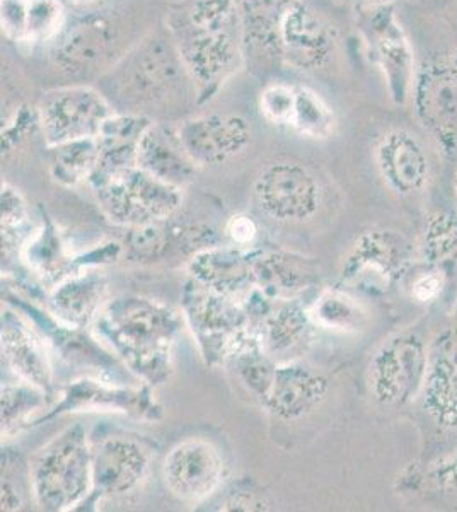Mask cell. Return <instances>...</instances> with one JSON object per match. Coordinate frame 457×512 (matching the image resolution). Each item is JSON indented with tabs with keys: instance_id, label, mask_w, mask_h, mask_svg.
Listing matches in <instances>:
<instances>
[{
	"instance_id": "obj_27",
	"label": "cell",
	"mask_w": 457,
	"mask_h": 512,
	"mask_svg": "<svg viewBox=\"0 0 457 512\" xmlns=\"http://www.w3.org/2000/svg\"><path fill=\"white\" fill-rule=\"evenodd\" d=\"M186 270L191 280L227 296L241 297L255 287L253 250L238 246L202 248L193 253Z\"/></svg>"
},
{
	"instance_id": "obj_49",
	"label": "cell",
	"mask_w": 457,
	"mask_h": 512,
	"mask_svg": "<svg viewBox=\"0 0 457 512\" xmlns=\"http://www.w3.org/2000/svg\"><path fill=\"white\" fill-rule=\"evenodd\" d=\"M454 190H456V197H457V171H456V176H454Z\"/></svg>"
},
{
	"instance_id": "obj_31",
	"label": "cell",
	"mask_w": 457,
	"mask_h": 512,
	"mask_svg": "<svg viewBox=\"0 0 457 512\" xmlns=\"http://www.w3.org/2000/svg\"><path fill=\"white\" fill-rule=\"evenodd\" d=\"M313 328L316 325L309 308H304L297 301H278L258 326V337L263 349L275 357L301 347L307 342Z\"/></svg>"
},
{
	"instance_id": "obj_28",
	"label": "cell",
	"mask_w": 457,
	"mask_h": 512,
	"mask_svg": "<svg viewBox=\"0 0 457 512\" xmlns=\"http://www.w3.org/2000/svg\"><path fill=\"white\" fill-rule=\"evenodd\" d=\"M137 166L183 190L195 180L198 171V164L181 144L178 130L156 122L149 125L140 139Z\"/></svg>"
},
{
	"instance_id": "obj_40",
	"label": "cell",
	"mask_w": 457,
	"mask_h": 512,
	"mask_svg": "<svg viewBox=\"0 0 457 512\" xmlns=\"http://www.w3.org/2000/svg\"><path fill=\"white\" fill-rule=\"evenodd\" d=\"M67 21L64 6L60 0H29L28 21L21 43L26 47H36L50 43L57 38Z\"/></svg>"
},
{
	"instance_id": "obj_34",
	"label": "cell",
	"mask_w": 457,
	"mask_h": 512,
	"mask_svg": "<svg viewBox=\"0 0 457 512\" xmlns=\"http://www.w3.org/2000/svg\"><path fill=\"white\" fill-rule=\"evenodd\" d=\"M309 313L316 328L338 333H357L367 323V311L359 299L342 289L319 292Z\"/></svg>"
},
{
	"instance_id": "obj_6",
	"label": "cell",
	"mask_w": 457,
	"mask_h": 512,
	"mask_svg": "<svg viewBox=\"0 0 457 512\" xmlns=\"http://www.w3.org/2000/svg\"><path fill=\"white\" fill-rule=\"evenodd\" d=\"M57 396V402L36 425L79 412L122 414L144 422L164 419V408L157 402L154 388L149 384L116 383L96 376H81L64 384Z\"/></svg>"
},
{
	"instance_id": "obj_18",
	"label": "cell",
	"mask_w": 457,
	"mask_h": 512,
	"mask_svg": "<svg viewBox=\"0 0 457 512\" xmlns=\"http://www.w3.org/2000/svg\"><path fill=\"white\" fill-rule=\"evenodd\" d=\"M181 70L186 72L169 33L168 40L152 36L134 52L125 53V70L120 82L123 98L134 99L140 105L157 103L171 93Z\"/></svg>"
},
{
	"instance_id": "obj_43",
	"label": "cell",
	"mask_w": 457,
	"mask_h": 512,
	"mask_svg": "<svg viewBox=\"0 0 457 512\" xmlns=\"http://www.w3.org/2000/svg\"><path fill=\"white\" fill-rule=\"evenodd\" d=\"M29 0H2V31L12 41L21 43L28 21Z\"/></svg>"
},
{
	"instance_id": "obj_20",
	"label": "cell",
	"mask_w": 457,
	"mask_h": 512,
	"mask_svg": "<svg viewBox=\"0 0 457 512\" xmlns=\"http://www.w3.org/2000/svg\"><path fill=\"white\" fill-rule=\"evenodd\" d=\"M178 135L198 168H217L248 149L253 130L243 115L210 113L181 123Z\"/></svg>"
},
{
	"instance_id": "obj_35",
	"label": "cell",
	"mask_w": 457,
	"mask_h": 512,
	"mask_svg": "<svg viewBox=\"0 0 457 512\" xmlns=\"http://www.w3.org/2000/svg\"><path fill=\"white\" fill-rule=\"evenodd\" d=\"M123 241V253L139 263L161 262L174 250L181 246V236L186 231L173 224V217L166 221L151 222L145 226L130 227Z\"/></svg>"
},
{
	"instance_id": "obj_9",
	"label": "cell",
	"mask_w": 457,
	"mask_h": 512,
	"mask_svg": "<svg viewBox=\"0 0 457 512\" xmlns=\"http://www.w3.org/2000/svg\"><path fill=\"white\" fill-rule=\"evenodd\" d=\"M429 361V345L417 333L388 338L369 362V393L379 405L398 407L422 395Z\"/></svg>"
},
{
	"instance_id": "obj_26",
	"label": "cell",
	"mask_w": 457,
	"mask_h": 512,
	"mask_svg": "<svg viewBox=\"0 0 457 512\" xmlns=\"http://www.w3.org/2000/svg\"><path fill=\"white\" fill-rule=\"evenodd\" d=\"M255 287L268 299L296 301L319 284L318 263L314 258L287 250H253Z\"/></svg>"
},
{
	"instance_id": "obj_8",
	"label": "cell",
	"mask_w": 457,
	"mask_h": 512,
	"mask_svg": "<svg viewBox=\"0 0 457 512\" xmlns=\"http://www.w3.org/2000/svg\"><path fill=\"white\" fill-rule=\"evenodd\" d=\"M122 31L118 19L99 11L84 12L65 21L52 41V60L72 77H87L115 64L122 55Z\"/></svg>"
},
{
	"instance_id": "obj_46",
	"label": "cell",
	"mask_w": 457,
	"mask_h": 512,
	"mask_svg": "<svg viewBox=\"0 0 457 512\" xmlns=\"http://www.w3.org/2000/svg\"><path fill=\"white\" fill-rule=\"evenodd\" d=\"M437 478H439V482L444 483V485L451 487V489L457 492V456H454L446 465L439 466Z\"/></svg>"
},
{
	"instance_id": "obj_42",
	"label": "cell",
	"mask_w": 457,
	"mask_h": 512,
	"mask_svg": "<svg viewBox=\"0 0 457 512\" xmlns=\"http://www.w3.org/2000/svg\"><path fill=\"white\" fill-rule=\"evenodd\" d=\"M296 101V86L290 84H268L260 94V113L268 123L275 127H290Z\"/></svg>"
},
{
	"instance_id": "obj_41",
	"label": "cell",
	"mask_w": 457,
	"mask_h": 512,
	"mask_svg": "<svg viewBox=\"0 0 457 512\" xmlns=\"http://www.w3.org/2000/svg\"><path fill=\"white\" fill-rule=\"evenodd\" d=\"M275 502L261 485L244 478L234 483L220 501L219 511L267 512L272 511Z\"/></svg>"
},
{
	"instance_id": "obj_7",
	"label": "cell",
	"mask_w": 457,
	"mask_h": 512,
	"mask_svg": "<svg viewBox=\"0 0 457 512\" xmlns=\"http://www.w3.org/2000/svg\"><path fill=\"white\" fill-rule=\"evenodd\" d=\"M6 299L9 306L21 311L36 326L53 354L67 366L76 371H86V376L110 379L116 383H130L137 379L93 332L60 323L48 313L47 308H38L24 297L7 294Z\"/></svg>"
},
{
	"instance_id": "obj_48",
	"label": "cell",
	"mask_w": 457,
	"mask_h": 512,
	"mask_svg": "<svg viewBox=\"0 0 457 512\" xmlns=\"http://www.w3.org/2000/svg\"><path fill=\"white\" fill-rule=\"evenodd\" d=\"M76 4H81V6H91L94 2H98V0H74Z\"/></svg>"
},
{
	"instance_id": "obj_1",
	"label": "cell",
	"mask_w": 457,
	"mask_h": 512,
	"mask_svg": "<svg viewBox=\"0 0 457 512\" xmlns=\"http://www.w3.org/2000/svg\"><path fill=\"white\" fill-rule=\"evenodd\" d=\"M183 313L152 297H111L91 332L140 383L157 388L173 374V350L183 332Z\"/></svg>"
},
{
	"instance_id": "obj_44",
	"label": "cell",
	"mask_w": 457,
	"mask_h": 512,
	"mask_svg": "<svg viewBox=\"0 0 457 512\" xmlns=\"http://www.w3.org/2000/svg\"><path fill=\"white\" fill-rule=\"evenodd\" d=\"M258 233H260L258 222L249 214L231 216L224 226V234L229 239V245L238 246L244 250H249V246L255 245Z\"/></svg>"
},
{
	"instance_id": "obj_10",
	"label": "cell",
	"mask_w": 457,
	"mask_h": 512,
	"mask_svg": "<svg viewBox=\"0 0 457 512\" xmlns=\"http://www.w3.org/2000/svg\"><path fill=\"white\" fill-rule=\"evenodd\" d=\"M411 101L423 128L447 156L457 154V50L430 55L417 69Z\"/></svg>"
},
{
	"instance_id": "obj_25",
	"label": "cell",
	"mask_w": 457,
	"mask_h": 512,
	"mask_svg": "<svg viewBox=\"0 0 457 512\" xmlns=\"http://www.w3.org/2000/svg\"><path fill=\"white\" fill-rule=\"evenodd\" d=\"M381 178L398 195L422 192L429 183L430 161L422 142L405 128H394L376 147Z\"/></svg>"
},
{
	"instance_id": "obj_2",
	"label": "cell",
	"mask_w": 457,
	"mask_h": 512,
	"mask_svg": "<svg viewBox=\"0 0 457 512\" xmlns=\"http://www.w3.org/2000/svg\"><path fill=\"white\" fill-rule=\"evenodd\" d=\"M168 33L198 93H214L244 64L238 0H183Z\"/></svg>"
},
{
	"instance_id": "obj_30",
	"label": "cell",
	"mask_w": 457,
	"mask_h": 512,
	"mask_svg": "<svg viewBox=\"0 0 457 512\" xmlns=\"http://www.w3.org/2000/svg\"><path fill=\"white\" fill-rule=\"evenodd\" d=\"M19 256L29 272L40 277L50 289L60 280L76 274V255L70 253L55 222L43 214V224L24 241Z\"/></svg>"
},
{
	"instance_id": "obj_45",
	"label": "cell",
	"mask_w": 457,
	"mask_h": 512,
	"mask_svg": "<svg viewBox=\"0 0 457 512\" xmlns=\"http://www.w3.org/2000/svg\"><path fill=\"white\" fill-rule=\"evenodd\" d=\"M446 280V275L440 274L437 270L425 272L413 284V296L417 297L420 303H434L444 291Z\"/></svg>"
},
{
	"instance_id": "obj_37",
	"label": "cell",
	"mask_w": 457,
	"mask_h": 512,
	"mask_svg": "<svg viewBox=\"0 0 457 512\" xmlns=\"http://www.w3.org/2000/svg\"><path fill=\"white\" fill-rule=\"evenodd\" d=\"M425 262L449 277L457 265V221L451 216L432 217L425 233Z\"/></svg>"
},
{
	"instance_id": "obj_24",
	"label": "cell",
	"mask_w": 457,
	"mask_h": 512,
	"mask_svg": "<svg viewBox=\"0 0 457 512\" xmlns=\"http://www.w3.org/2000/svg\"><path fill=\"white\" fill-rule=\"evenodd\" d=\"M110 301V284L106 275L94 268H82L60 280L48 292V313L72 328H93L106 303Z\"/></svg>"
},
{
	"instance_id": "obj_5",
	"label": "cell",
	"mask_w": 457,
	"mask_h": 512,
	"mask_svg": "<svg viewBox=\"0 0 457 512\" xmlns=\"http://www.w3.org/2000/svg\"><path fill=\"white\" fill-rule=\"evenodd\" d=\"M89 187L101 214L125 229L171 219L183 205V188L173 187L139 166L91 181Z\"/></svg>"
},
{
	"instance_id": "obj_11",
	"label": "cell",
	"mask_w": 457,
	"mask_h": 512,
	"mask_svg": "<svg viewBox=\"0 0 457 512\" xmlns=\"http://www.w3.org/2000/svg\"><path fill=\"white\" fill-rule=\"evenodd\" d=\"M38 111L45 146L55 147L82 139H96L115 115L106 96L86 84H72L43 94Z\"/></svg>"
},
{
	"instance_id": "obj_15",
	"label": "cell",
	"mask_w": 457,
	"mask_h": 512,
	"mask_svg": "<svg viewBox=\"0 0 457 512\" xmlns=\"http://www.w3.org/2000/svg\"><path fill=\"white\" fill-rule=\"evenodd\" d=\"M227 473V461L219 446L203 437H190L176 444L162 463L166 489L190 506L214 497L226 482Z\"/></svg>"
},
{
	"instance_id": "obj_12",
	"label": "cell",
	"mask_w": 457,
	"mask_h": 512,
	"mask_svg": "<svg viewBox=\"0 0 457 512\" xmlns=\"http://www.w3.org/2000/svg\"><path fill=\"white\" fill-rule=\"evenodd\" d=\"M411 246L401 234L372 229L360 234L342 265V280L364 294H386L411 267Z\"/></svg>"
},
{
	"instance_id": "obj_14",
	"label": "cell",
	"mask_w": 457,
	"mask_h": 512,
	"mask_svg": "<svg viewBox=\"0 0 457 512\" xmlns=\"http://www.w3.org/2000/svg\"><path fill=\"white\" fill-rule=\"evenodd\" d=\"M367 9L369 12L362 21V30L372 60L381 69L394 105H406L411 99L418 69L410 40L391 2H382Z\"/></svg>"
},
{
	"instance_id": "obj_4",
	"label": "cell",
	"mask_w": 457,
	"mask_h": 512,
	"mask_svg": "<svg viewBox=\"0 0 457 512\" xmlns=\"http://www.w3.org/2000/svg\"><path fill=\"white\" fill-rule=\"evenodd\" d=\"M181 313L197 342L200 357L210 369L232 364L260 338L239 297L212 291L195 280L188 279L185 284Z\"/></svg>"
},
{
	"instance_id": "obj_13",
	"label": "cell",
	"mask_w": 457,
	"mask_h": 512,
	"mask_svg": "<svg viewBox=\"0 0 457 512\" xmlns=\"http://www.w3.org/2000/svg\"><path fill=\"white\" fill-rule=\"evenodd\" d=\"M258 209L280 224L311 221L323 205L321 181L306 164L277 161L261 171L255 180Z\"/></svg>"
},
{
	"instance_id": "obj_17",
	"label": "cell",
	"mask_w": 457,
	"mask_h": 512,
	"mask_svg": "<svg viewBox=\"0 0 457 512\" xmlns=\"http://www.w3.org/2000/svg\"><path fill=\"white\" fill-rule=\"evenodd\" d=\"M338 47V33L330 19L306 0H294L282 23V57L284 64L318 72L330 64Z\"/></svg>"
},
{
	"instance_id": "obj_29",
	"label": "cell",
	"mask_w": 457,
	"mask_h": 512,
	"mask_svg": "<svg viewBox=\"0 0 457 512\" xmlns=\"http://www.w3.org/2000/svg\"><path fill=\"white\" fill-rule=\"evenodd\" d=\"M152 122L154 120L140 113H115L96 137L99 149L98 168L91 181L101 180L122 169L137 166L140 139Z\"/></svg>"
},
{
	"instance_id": "obj_33",
	"label": "cell",
	"mask_w": 457,
	"mask_h": 512,
	"mask_svg": "<svg viewBox=\"0 0 457 512\" xmlns=\"http://www.w3.org/2000/svg\"><path fill=\"white\" fill-rule=\"evenodd\" d=\"M50 151V176L58 185L76 188L89 183L98 168V140L82 139L48 147Z\"/></svg>"
},
{
	"instance_id": "obj_38",
	"label": "cell",
	"mask_w": 457,
	"mask_h": 512,
	"mask_svg": "<svg viewBox=\"0 0 457 512\" xmlns=\"http://www.w3.org/2000/svg\"><path fill=\"white\" fill-rule=\"evenodd\" d=\"M33 499L31 466L14 449H2V511H21Z\"/></svg>"
},
{
	"instance_id": "obj_22",
	"label": "cell",
	"mask_w": 457,
	"mask_h": 512,
	"mask_svg": "<svg viewBox=\"0 0 457 512\" xmlns=\"http://www.w3.org/2000/svg\"><path fill=\"white\" fill-rule=\"evenodd\" d=\"M330 379L316 367L304 362H277L272 383L261 407L275 419L294 422L314 410L326 400Z\"/></svg>"
},
{
	"instance_id": "obj_19",
	"label": "cell",
	"mask_w": 457,
	"mask_h": 512,
	"mask_svg": "<svg viewBox=\"0 0 457 512\" xmlns=\"http://www.w3.org/2000/svg\"><path fill=\"white\" fill-rule=\"evenodd\" d=\"M33 323L16 308L2 313L0 349L2 362L19 381L35 384L48 395L57 398L53 378L52 349Z\"/></svg>"
},
{
	"instance_id": "obj_47",
	"label": "cell",
	"mask_w": 457,
	"mask_h": 512,
	"mask_svg": "<svg viewBox=\"0 0 457 512\" xmlns=\"http://www.w3.org/2000/svg\"><path fill=\"white\" fill-rule=\"evenodd\" d=\"M352 2L359 4V6L372 7L377 6V4H382V2H388V0H352Z\"/></svg>"
},
{
	"instance_id": "obj_39",
	"label": "cell",
	"mask_w": 457,
	"mask_h": 512,
	"mask_svg": "<svg viewBox=\"0 0 457 512\" xmlns=\"http://www.w3.org/2000/svg\"><path fill=\"white\" fill-rule=\"evenodd\" d=\"M2 258L12 251H21L29 234H23L28 226L29 212L23 193L11 183H2Z\"/></svg>"
},
{
	"instance_id": "obj_23",
	"label": "cell",
	"mask_w": 457,
	"mask_h": 512,
	"mask_svg": "<svg viewBox=\"0 0 457 512\" xmlns=\"http://www.w3.org/2000/svg\"><path fill=\"white\" fill-rule=\"evenodd\" d=\"M423 408L435 424L457 427V326L446 328L429 344L422 390Z\"/></svg>"
},
{
	"instance_id": "obj_21",
	"label": "cell",
	"mask_w": 457,
	"mask_h": 512,
	"mask_svg": "<svg viewBox=\"0 0 457 512\" xmlns=\"http://www.w3.org/2000/svg\"><path fill=\"white\" fill-rule=\"evenodd\" d=\"M294 0H238L244 64L256 74H267L282 57V23Z\"/></svg>"
},
{
	"instance_id": "obj_32",
	"label": "cell",
	"mask_w": 457,
	"mask_h": 512,
	"mask_svg": "<svg viewBox=\"0 0 457 512\" xmlns=\"http://www.w3.org/2000/svg\"><path fill=\"white\" fill-rule=\"evenodd\" d=\"M52 395L35 384L16 379L14 383L2 384L0 390V419L2 437L14 436L16 432L38 424L53 405Z\"/></svg>"
},
{
	"instance_id": "obj_36",
	"label": "cell",
	"mask_w": 457,
	"mask_h": 512,
	"mask_svg": "<svg viewBox=\"0 0 457 512\" xmlns=\"http://www.w3.org/2000/svg\"><path fill=\"white\" fill-rule=\"evenodd\" d=\"M335 113L314 89L296 86V101L290 127L304 139L324 140L335 130Z\"/></svg>"
},
{
	"instance_id": "obj_16",
	"label": "cell",
	"mask_w": 457,
	"mask_h": 512,
	"mask_svg": "<svg viewBox=\"0 0 457 512\" xmlns=\"http://www.w3.org/2000/svg\"><path fill=\"white\" fill-rule=\"evenodd\" d=\"M151 463V449L137 437H103L93 444V490L82 509H96L94 506L106 499H120L137 492L149 477Z\"/></svg>"
},
{
	"instance_id": "obj_3",
	"label": "cell",
	"mask_w": 457,
	"mask_h": 512,
	"mask_svg": "<svg viewBox=\"0 0 457 512\" xmlns=\"http://www.w3.org/2000/svg\"><path fill=\"white\" fill-rule=\"evenodd\" d=\"M29 466L33 501L41 511L81 509L93 490V443L86 427H65L36 451Z\"/></svg>"
}]
</instances>
